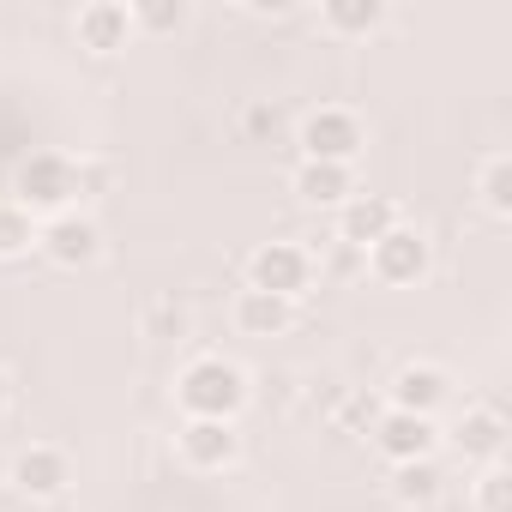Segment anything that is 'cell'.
I'll return each instance as SVG.
<instances>
[{"label": "cell", "mask_w": 512, "mask_h": 512, "mask_svg": "<svg viewBox=\"0 0 512 512\" xmlns=\"http://www.w3.org/2000/svg\"><path fill=\"white\" fill-rule=\"evenodd\" d=\"M247 398H253L247 368H235L229 356H193L175 374V404L187 422H235L247 410Z\"/></svg>", "instance_id": "cell-1"}, {"label": "cell", "mask_w": 512, "mask_h": 512, "mask_svg": "<svg viewBox=\"0 0 512 512\" xmlns=\"http://www.w3.org/2000/svg\"><path fill=\"white\" fill-rule=\"evenodd\" d=\"M73 199H85V175L67 151H31L19 169H13V205H25L37 223L73 211Z\"/></svg>", "instance_id": "cell-2"}, {"label": "cell", "mask_w": 512, "mask_h": 512, "mask_svg": "<svg viewBox=\"0 0 512 512\" xmlns=\"http://www.w3.org/2000/svg\"><path fill=\"white\" fill-rule=\"evenodd\" d=\"M296 145H302V163H350L356 169V157L368 145V121L344 103H320V109L302 115Z\"/></svg>", "instance_id": "cell-3"}, {"label": "cell", "mask_w": 512, "mask_h": 512, "mask_svg": "<svg viewBox=\"0 0 512 512\" xmlns=\"http://www.w3.org/2000/svg\"><path fill=\"white\" fill-rule=\"evenodd\" d=\"M314 253L302 241H260L247 253V290H266V296H284V302H302L314 290Z\"/></svg>", "instance_id": "cell-4"}, {"label": "cell", "mask_w": 512, "mask_h": 512, "mask_svg": "<svg viewBox=\"0 0 512 512\" xmlns=\"http://www.w3.org/2000/svg\"><path fill=\"white\" fill-rule=\"evenodd\" d=\"M362 266H368V278H374L380 290H416V284L434 272V247H428L422 229L398 223L392 235H380V241L362 253Z\"/></svg>", "instance_id": "cell-5"}, {"label": "cell", "mask_w": 512, "mask_h": 512, "mask_svg": "<svg viewBox=\"0 0 512 512\" xmlns=\"http://www.w3.org/2000/svg\"><path fill=\"white\" fill-rule=\"evenodd\" d=\"M7 482H13V494H25V500H61V494L73 488V452L55 446V440H31V446L13 452Z\"/></svg>", "instance_id": "cell-6"}, {"label": "cell", "mask_w": 512, "mask_h": 512, "mask_svg": "<svg viewBox=\"0 0 512 512\" xmlns=\"http://www.w3.org/2000/svg\"><path fill=\"white\" fill-rule=\"evenodd\" d=\"M37 253L61 272H85V266L103 260V229L85 211H61V217L37 223Z\"/></svg>", "instance_id": "cell-7"}, {"label": "cell", "mask_w": 512, "mask_h": 512, "mask_svg": "<svg viewBox=\"0 0 512 512\" xmlns=\"http://www.w3.org/2000/svg\"><path fill=\"white\" fill-rule=\"evenodd\" d=\"M175 458L199 476H217L241 458V434H235V422H181L175 428Z\"/></svg>", "instance_id": "cell-8"}, {"label": "cell", "mask_w": 512, "mask_h": 512, "mask_svg": "<svg viewBox=\"0 0 512 512\" xmlns=\"http://www.w3.org/2000/svg\"><path fill=\"white\" fill-rule=\"evenodd\" d=\"M374 452L386 464H416V458H434L440 452V428L434 416H410V410H386L374 422Z\"/></svg>", "instance_id": "cell-9"}, {"label": "cell", "mask_w": 512, "mask_h": 512, "mask_svg": "<svg viewBox=\"0 0 512 512\" xmlns=\"http://www.w3.org/2000/svg\"><path fill=\"white\" fill-rule=\"evenodd\" d=\"M392 410H410V416H440L452 404V374L440 362H404L386 386Z\"/></svg>", "instance_id": "cell-10"}, {"label": "cell", "mask_w": 512, "mask_h": 512, "mask_svg": "<svg viewBox=\"0 0 512 512\" xmlns=\"http://www.w3.org/2000/svg\"><path fill=\"white\" fill-rule=\"evenodd\" d=\"M404 223V211H398V199H386V193H356L344 211H338V247H350V253H368L380 235H392Z\"/></svg>", "instance_id": "cell-11"}, {"label": "cell", "mask_w": 512, "mask_h": 512, "mask_svg": "<svg viewBox=\"0 0 512 512\" xmlns=\"http://www.w3.org/2000/svg\"><path fill=\"white\" fill-rule=\"evenodd\" d=\"M290 193H296L308 211H344V205L362 193V181H356L350 163H296Z\"/></svg>", "instance_id": "cell-12"}, {"label": "cell", "mask_w": 512, "mask_h": 512, "mask_svg": "<svg viewBox=\"0 0 512 512\" xmlns=\"http://www.w3.org/2000/svg\"><path fill=\"white\" fill-rule=\"evenodd\" d=\"M506 440H512V428H506V416L494 410V404H470L464 416H458V428H452V446H458V458L464 464H500L506 458Z\"/></svg>", "instance_id": "cell-13"}, {"label": "cell", "mask_w": 512, "mask_h": 512, "mask_svg": "<svg viewBox=\"0 0 512 512\" xmlns=\"http://www.w3.org/2000/svg\"><path fill=\"white\" fill-rule=\"evenodd\" d=\"M73 37H79L85 55L109 61V55H121L133 43V19H127L121 0H91V7H79V19H73Z\"/></svg>", "instance_id": "cell-14"}, {"label": "cell", "mask_w": 512, "mask_h": 512, "mask_svg": "<svg viewBox=\"0 0 512 512\" xmlns=\"http://www.w3.org/2000/svg\"><path fill=\"white\" fill-rule=\"evenodd\" d=\"M296 326V302L266 296V290H241L235 296V332L241 338H284Z\"/></svg>", "instance_id": "cell-15"}, {"label": "cell", "mask_w": 512, "mask_h": 512, "mask_svg": "<svg viewBox=\"0 0 512 512\" xmlns=\"http://www.w3.org/2000/svg\"><path fill=\"white\" fill-rule=\"evenodd\" d=\"M380 25H386V0H326V7H320V31L344 37V43L374 37Z\"/></svg>", "instance_id": "cell-16"}, {"label": "cell", "mask_w": 512, "mask_h": 512, "mask_svg": "<svg viewBox=\"0 0 512 512\" xmlns=\"http://www.w3.org/2000/svg\"><path fill=\"white\" fill-rule=\"evenodd\" d=\"M476 205L488 217H512V151H488L476 163Z\"/></svg>", "instance_id": "cell-17"}, {"label": "cell", "mask_w": 512, "mask_h": 512, "mask_svg": "<svg viewBox=\"0 0 512 512\" xmlns=\"http://www.w3.org/2000/svg\"><path fill=\"white\" fill-rule=\"evenodd\" d=\"M440 488H446V476H440L434 458L392 464V500H398V506H428V500H440Z\"/></svg>", "instance_id": "cell-18"}, {"label": "cell", "mask_w": 512, "mask_h": 512, "mask_svg": "<svg viewBox=\"0 0 512 512\" xmlns=\"http://www.w3.org/2000/svg\"><path fill=\"white\" fill-rule=\"evenodd\" d=\"M127 19H133V37H139V31H145V37H169V31L187 25V0H133Z\"/></svg>", "instance_id": "cell-19"}, {"label": "cell", "mask_w": 512, "mask_h": 512, "mask_svg": "<svg viewBox=\"0 0 512 512\" xmlns=\"http://www.w3.org/2000/svg\"><path fill=\"white\" fill-rule=\"evenodd\" d=\"M31 247H37V217L13 199H0V260H19Z\"/></svg>", "instance_id": "cell-20"}, {"label": "cell", "mask_w": 512, "mask_h": 512, "mask_svg": "<svg viewBox=\"0 0 512 512\" xmlns=\"http://www.w3.org/2000/svg\"><path fill=\"white\" fill-rule=\"evenodd\" d=\"M470 506H476V512H512V470H506V458L476 470V482H470Z\"/></svg>", "instance_id": "cell-21"}, {"label": "cell", "mask_w": 512, "mask_h": 512, "mask_svg": "<svg viewBox=\"0 0 512 512\" xmlns=\"http://www.w3.org/2000/svg\"><path fill=\"white\" fill-rule=\"evenodd\" d=\"M187 326H193V314H187V302H175V296H157V302L145 308V338H157V344L187 338Z\"/></svg>", "instance_id": "cell-22"}, {"label": "cell", "mask_w": 512, "mask_h": 512, "mask_svg": "<svg viewBox=\"0 0 512 512\" xmlns=\"http://www.w3.org/2000/svg\"><path fill=\"white\" fill-rule=\"evenodd\" d=\"M241 127H247L253 139H260V133H272V127H278V109H272V103H247V115H241Z\"/></svg>", "instance_id": "cell-23"}, {"label": "cell", "mask_w": 512, "mask_h": 512, "mask_svg": "<svg viewBox=\"0 0 512 512\" xmlns=\"http://www.w3.org/2000/svg\"><path fill=\"white\" fill-rule=\"evenodd\" d=\"M7 410H13V374L0 368V416H7Z\"/></svg>", "instance_id": "cell-24"}]
</instances>
